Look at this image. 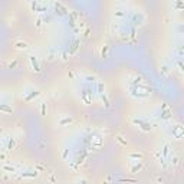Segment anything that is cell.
<instances>
[{
    "label": "cell",
    "mask_w": 184,
    "mask_h": 184,
    "mask_svg": "<svg viewBox=\"0 0 184 184\" xmlns=\"http://www.w3.org/2000/svg\"><path fill=\"white\" fill-rule=\"evenodd\" d=\"M55 10H56V13L59 16H66L68 15V9L62 3H59V1H55Z\"/></svg>",
    "instance_id": "cell-1"
},
{
    "label": "cell",
    "mask_w": 184,
    "mask_h": 184,
    "mask_svg": "<svg viewBox=\"0 0 184 184\" xmlns=\"http://www.w3.org/2000/svg\"><path fill=\"white\" fill-rule=\"evenodd\" d=\"M32 10H35V12H46L48 7H46V4H40L37 0H35V1H32Z\"/></svg>",
    "instance_id": "cell-2"
},
{
    "label": "cell",
    "mask_w": 184,
    "mask_h": 184,
    "mask_svg": "<svg viewBox=\"0 0 184 184\" xmlns=\"http://www.w3.org/2000/svg\"><path fill=\"white\" fill-rule=\"evenodd\" d=\"M134 124L140 125V128H141L142 131H145V132L151 131V124H148V122H144V121H141V119H134Z\"/></svg>",
    "instance_id": "cell-3"
},
{
    "label": "cell",
    "mask_w": 184,
    "mask_h": 184,
    "mask_svg": "<svg viewBox=\"0 0 184 184\" xmlns=\"http://www.w3.org/2000/svg\"><path fill=\"white\" fill-rule=\"evenodd\" d=\"M13 46H15V49H17V50L29 49V45H27V42H25V40H16V42L13 43Z\"/></svg>",
    "instance_id": "cell-4"
},
{
    "label": "cell",
    "mask_w": 184,
    "mask_h": 184,
    "mask_svg": "<svg viewBox=\"0 0 184 184\" xmlns=\"http://www.w3.org/2000/svg\"><path fill=\"white\" fill-rule=\"evenodd\" d=\"M29 60H30V63H32V68H33L35 72H40V66H39V60L36 56H29Z\"/></svg>",
    "instance_id": "cell-5"
},
{
    "label": "cell",
    "mask_w": 184,
    "mask_h": 184,
    "mask_svg": "<svg viewBox=\"0 0 184 184\" xmlns=\"http://www.w3.org/2000/svg\"><path fill=\"white\" fill-rule=\"evenodd\" d=\"M79 43H81V40H74V42L71 43L69 49H68V53H69V55H74L76 50H78V48H79Z\"/></svg>",
    "instance_id": "cell-6"
},
{
    "label": "cell",
    "mask_w": 184,
    "mask_h": 184,
    "mask_svg": "<svg viewBox=\"0 0 184 184\" xmlns=\"http://www.w3.org/2000/svg\"><path fill=\"white\" fill-rule=\"evenodd\" d=\"M82 99L85 104H91L92 102V93L88 89H85V92H82Z\"/></svg>",
    "instance_id": "cell-7"
},
{
    "label": "cell",
    "mask_w": 184,
    "mask_h": 184,
    "mask_svg": "<svg viewBox=\"0 0 184 184\" xmlns=\"http://www.w3.org/2000/svg\"><path fill=\"white\" fill-rule=\"evenodd\" d=\"M142 168H144V163H142V161H138L135 166H132V167H131V173H132V174H135V173H140Z\"/></svg>",
    "instance_id": "cell-8"
},
{
    "label": "cell",
    "mask_w": 184,
    "mask_h": 184,
    "mask_svg": "<svg viewBox=\"0 0 184 184\" xmlns=\"http://www.w3.org/2000/svg\"><path fill=\"white\" fill-rule=\"evenodd\" d=\"M37 176H39L37 171H35V173H29V171H26V173H20V177H23V178H36Z\"/></svg>",
    "instance_id": "cell-9"
},
{
    "label": "cell",
    "mask_w": 184,
    "mask_h": 184,
    "mask_svg": "<svg viewBox=\"0 0 184 184\" xmlns=\"http://www.w3.org/2000/svg\"><path fill=\"white\" fill-rule=\"evenodd\" d=\"M173 132L176 135V138H181V135H183V128L180 125H176L174 127V129H173Z\"/></svg>",
    "instance_id": "cell-10"
},
{
    "label": "cell",
    "mask_w": 184,
    "mask_h": 184,
    "mask_svg": "<svg viewBox=\"0 0 184 184\" xmlns=\"http://www.w3.org/2000/svg\"><path fill=\"white\" fill-rule=\"evenodd\" d=\"M0 111H1V112H7V114L13 112L12 107H9L7 104H0Z\"/></svg>",
    "instance_id": "cell-11"
},
{
    "label": "cell",
    "mask_w": 184,
    "mask_h": 184,
    "mask_svg": "<svg viewBox=\"0 0 184 184\" xmlns=\"http://www.w3.org/2000/svg\"><path fill=\"white\" fill-rule=\"evenodd\" d=\"M132 22H134V27L137 25H141V23H142V16H141V15H140V16H138V15H134V17H132Z\"/></svg>",
    "instance_id": "cell-12"
},
{
    "label": "cell",
    "mask_w": 184,
    "mask_h": 184,
    "mask_svg": "<svg viewBox=\"0 0 184 184\" xmlns=\"http://www.w3.org/2000/svg\"><path fill=\"white\" fill-rule=\"evenodd\" d=\"M15 145H16V141H15V138H9L6 150H13V148H15Z\"/></svg>",
    "instance_id": "cell-13"
},
{
    "label": "cell",
    "mask_w": 184,
    "mask_h": 184,
    "mask_svg": "<svg viewBox=\"0 0 184 184\" xmlns=\"http://www.w3.org/2000/svg\"><path fill=\"white\" fill-rule=\"evenodd\" d=\"M128 157H129V158H134V160H141L142 154H141V152H129Z\"/></svg>",
    "instance_id": "cell-14"
},
{
    "label": "cell",
    "mask_w": 184,
    "mask_h": 184,
    "mask_svg": "<svg viewBox=\"0 0 184 184\" xmlns=\"http://www.w3.org/2000/svg\"><path fill=\"white\" fill-rule=\"evenodd\" d=\"M39 95H40V92H39V91H35V92H32V93H30L29 96H26V101L29 102V101H32L33 98H36V96H39Z\"/></svg>",
    "instance_id": "cell-15"
},
{
    "label": "cell",
    "mask_w": 184,
    "mask_h": 184,
    "mask_svg": "<svg viewBox=\"0 0 184 184\" xmlns=\"http://www.w3.org/2000/svg\"><path fill=\"white\" fill-rule=\"evenodd\" d=\"M170 118H171V112L170 111H164L161 114V119H170Z\"/></svg>",
    "instance_id": "cell-16"
},
{
    "label": "cell",
    "mask_w": 184,
    "mask_h": 184,
    "mask_svg": "<svg viewBox=\"0 0 184 184\" xmlns=\"http://www.w3.org/2000/svg\"><path fill=\"white\" fill-rule=\"evenodd\" d=\"M107 53H108V46H107V45H104V48H102V50H101L102 58H107Z\"/></svg>",
    "instance_id": "cell-17"
},
{
    "label": "cell",
    "mask_w": 184,
    "mask_h": 184,
    "mask_svg": "<svg viewBox=\"0 0 184 184\" xmlns=\"http://www.w3.org/2000/svg\"><path fill=\"white\" fill-rule=\"evenodd\" d=\"M72 121H74L72 118H65V119H62V121H60L59 124H60V125H66V124H71Z\"/></svg>",
    "instance_id": "cell-18"
},
{
    "label": "cell",
    "mask_w": 184,
    "mask_h": 184,
    "mask_svg": "<svg viewBox=\"0 0 184 184\" xmlns=\"http://www.w3.org/2000/svg\"><path fill=\"white\" fill-rule=\"evenodd\" d=\"M3 170H4V171H9V173H15V171H16L15 167H10V166H3Z\"/></svg>",
    "instance_id": "cell-19"
},
{
    "label": "cell",
    "mask_w": 184,
    "mask_h": 184,
    "mask_svg": "<svg viewBox=\"0 0 184 184\" xmlns=\"http://www.w3.org/2000/svg\"><path fill=\"white\" fill-rule=\"evenodd\" d=\"M171 163H173V166H178V163H180V158H178L177 155H174V157L171 158Z\"/></svg>",
    "instance_id": "cell-20"
},
{
    "label": "cell",
    "mask_w": 184,
    "mask_h": 184,
    "mask_svg": "<svg viewBox=\"0 0 184 184\" xmlns=\"http://www.w3.org/2000/svg\"><path fill=\"white\" fill-rule=\"evenodd\" d=\"M101 98H102V101H104L105 107L108 108V107H109V102H108V99H107V96H105V93H101Z\"/></svg>",
    "instance_id": "cell-21"
},
{
    "label": "cell",
    "mask_w": 184,
    "mask_h": 184,
    "mask_svg": "<svg viewBox=\"0 0 184 184\" xmlns=\"http://www.w3.org/2000/svg\"><path fill=\"white\" fill-rule=\"evenodd\" d=\"M89 33H91V27H88L84 32V39H88V37H89Z\"/></svg>",
    "instance_id": "cell-22"
},
{
    "label": "cell",
    "mask_w": 184,
    "mask_h": 184,
    "mask_svg": "<svg viewBox=\"0 0 184 184\" xmlns=\"http://www.w3.org/2000/svg\"><path fill=\"white\" fill-rule=\"evenodd\" d=\"M161 74H163V76H166L168 74V68L167 66H163V68H161Z\"/></svg>",
    "instance_id": "cell-23"
},
{
    "label": "cell",
    "mask_w": 184,
    "mask_h": 184,
    "mask_svg": "<svg viewBox=\"0 0 184 184\" xmlns=\"http://www.w3.org/2000/svg\"><path fill=\"white\" fill-rule=\"evenodd\" d=\"M16 65H17V60L10 62V63H9V69H13V68H16Z\"/></svg>",
    "instance_id": "cell-24"
},
{
    "label": "cell",
    "mask_w": 184,
    "mask_h": 184,
    "mask_svg": "<svg viewBox=\"0 0 184 184\" xmlns=\"http://www.w3.org/2000/svg\"><path fill=\"white\" fill-rule=\"evenodd\" d=\"M42 19H37V20H36V27H37V29H40V27H42Z\"/></svg>",
    "instance_id": "cell-25"
},
{
    "label": "cell",
    "mask_w": 184,
    "mask_h": 184,
    "mask_svg": "<svg viewBox=\"0 0 184 184\" xmlns=\"http://www.w3.org/2000/svg\"><path fill=\"white\" fill-rule=\"evenodd\" d=\"M98 91H99V93H104V85L101 84V82L98 84Z\"/></svg>",
    "instance_id": "cell-26"
},
{
    "label": "cell",
    "mask_w": 184,
    "mask_h": 184,
    "mask_svg": "<svg viewBox=\"0 0 184 184\" xmlns=\"http://www.w3.org/2000/svg\"><path fill=\"white\" fill-rule=\"evenodd\" d=\"M181 7H183V3H181V0H178L176 3V9H181Z\"/></svg>",
    "instance_id": "cell-27"
},
{
    "label": "cell",
    "mask_w": 184,
    "mask_h": 184,
    "mask_svg": "<svg viewBox=\"0 0 184 184\" xmlns=\"http://www.w3.org/2000/svg\"><path fill=\"white\" fill-rule=\"evenodd\" d=\"M115 16H117V17H124V16H125V13H122V12H115Z\"/></svg>",
    "instance_id": "cell-28"
},
{
    "label": "cell",
    "mask_w": 184,
    "mask_h": 184,
    "mask_svg": "<svg viewBox=\"0 0 184 184\" xmlns=\"http://www.w3.org/2000/svg\"><path fill=\"white\" fill-rule=\"evenodd\" d=\"M117 140H118V141H119V142H121L122 145H127V142L124 141V140H122V137H117Z\"/></svg>",
    "instance_id": "cell-29"
},
{
    "label": "cell",
    "mask_w": 184,
    "mask_h": 184,
    "mask_svg": "<svg viewBox=\"0 0 184 184\" xmlns=\"http://www.w3.org/2000/svg\"><path fill=\"white\" fill-rule=\"evenodd\" d=\"M62 60H68V52H63V53H62Z\"/></svg>",
    "instance_id": "cell-30"
},
{
    "label": "cell",
    "mask_w": 184,
    "mask_h": 184,
    "mask_svg": "<svg viewBox=\"0 0 184 184\" xmlns=\"http://www.w3.org/2000/svg\"><path fill=\"white\" fill-rule=\"evenodd\" d=\"M167 152H168V145H166V147H164V150H163V154H164V155H167Z\"/></svg>",
    "instance_id": "cell-31"
},
{
    "label": "cell",
    "mask_w": 184,
    "mask_h": 184,
    "mask_svg": "<svg viewBox=\"0 0 184 184\" xmlns=\"http://www.w3.org/2000/svg\"><path fill=\"white\" fill-rule=\"evenodd\" d=\"M86 81H95V76H86Z\"/></svg>",
    "instance_id": "cell-32"
},
{
    "label": "cell",
    "mask_w": 184,
    "mask_h": 184,
    "mask_svg": "<svg viewBox=\"0 0 184 184\" xmlns=\"http://www.w3.org/2000/svg\"><path fill=\"white\" fill-rule=\"evenodd\" d=\"M45 108H46V107H45V104H42V114H43V115H45Z\"/></svg>",
    "instance_id": "cell-33"
},
{
    "label": "cell",
    "mask_w": 184,
    "mask_h": 184,
    "mask_svg": "<svg viewBox=\"0 0 184 184\" xmlns=\"http://www.w3.org/2000/svg\"><path fill=\"white\" fill-rule=\"evenodd\" d=\"M66 155H68V150L63 151V158H66Z\"/></svg>",
    "instance_id": "cell-34"
},
{
    "label": "cell",
    "mask_w": 184,
    "mask_h": 184,
    "mask_svg": "<svg viewBox=\"0 0 184 184\" xmlns=\"http://www.w3.org/2000/svg\"><path fill=\"white\" fill-rule=\"evenodd\" d=\"M36 168H37V170H43V167L40 166V164H37V166H36Z\"/></svg>",
    "instance_id": "cell-35"
},
{
    "label": "cell",
    "mask_w": 184,
    "mask_h": 184,
    "mask_svg": "<svg viewBox=\"0 0 184 184\" xmlns=\"http://www.w3.org/2000/svg\"><path fill=\"white\" fill-rule=\"evenodd\" d=\"M0 132H3V128H1V127H0Z\"/></svg>",
    "instance_id": "cell-36"
}]
</instances>
